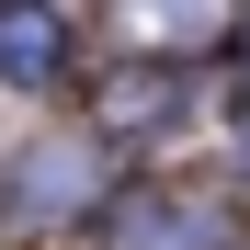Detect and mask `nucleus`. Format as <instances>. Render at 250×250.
I'll use <instances>...</instances> for the list:
<instances>
[{
	"label": "nucleus",
	"mask_w": 250,
	"mask_h": 250,
	"mask_svg": "<svg viewBox=\"0 0 250 250\" xmlns=\"http://www.w3.org/2000/svg\"><path fill=\"white\" fill-rule=\"evenodd\" d=\"M0 80L12 91H57L68 80V23L46 0H0Z\"/></svg>",
	"instance_id": "4"
},
{
	"label": "nucleus",
	"mask_w": 250,
	"mask_h": 250,
	"mask_svg": "<svg viewBox=\"0 0 250 250\" xmlns=\"http://www.w3.org/2000/svg\"><path fill=\"white\" fill-rule=\"evenodd\" d=\"M182 91H193V80L182 68H103V91H91V137H125V125H171L182 114Z\"/></svg>",
	"instance_id": "5"
},
{
	"label": "nucleus",
	"mask_w": 250,
	"mask_h": 250,
	"mask_svg": "<svg viewBox=\"0 0 250 250\" xmlns=\"http://www.w3.org/2000/svg\"><path fill=\"white\" fill-rule=\"evenodd\" d=\"M239 23H250V0H103L114 57L125 68H182V80H193V57L239 46Z\"/></svg>",
	"instance_id": "1"
},
{
	"label": "nucleus",
	"mask_w": 250,
	"mask_h": 250,
	"mask_svg": "<svg viewBox=\"0 0 250 250\" xmlns=\"http://www.w3.org/2000/svg\"><path fill=\"white\" fill-rule=\"evenodd\" d=\"M91 193H103V159L80 148V137H57V148H34L23 171H12V216H23V228H57V216H80Z\"/></svg>",
	"instance_id": "3"
},
{
	"label": "nucleus",
	"mask_w": 250,
	"mask_h": 250,
	"mask_svg": "<svg viewBox=\"0 0 250 250\" xmlns=\"http://www.w3.org/2000/svg\"><path fill=\"white\" fill-rule=\"evenodd\" d=\"M103 239H114V250H239V228L216 216V205H193V193H159V182L114 193V205H103Z\"/></svg>",
	"instance_id": "2"
}]
</instances>
